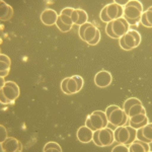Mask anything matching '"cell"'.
I'll list each match as a JSON object with an SVG mask.
<instances>
[{"mask_svg":"<svg viewBox=\"0 0 152 152\" xmlns=\"http://www.w3.org/2000/svg\"><path fill=\"white\" fill-rule=\"evenodd\" d=\"M1 151L4 152H20L23 151V144L16 138L8 137L5 141L1 142Z\"/></svg>","mask_w":152,"mask_h":152,"instance_id":"1","label":"cell"},{"mask_svg":"<svg viewBox=\"0 0 152 152\" xmlns=\"http://www.w3.org/2000/svg\"><path fill=\"white\" fill-rule=\"evenodd\" d=\"M113 81V76L111 72L107 70H100L99 72H97L94 76V83L96 86L99 87H107Z\"/></svg>","mask_w":152,"mask_h":152,"instance_id":"2","label":"cell"},{"mask_svg":"<svg viewBox=\"0 0 152 152\" xmlns=\"http://www.w3.org/2000/svg\"><path fill=\"white\" fill-rule=\"evenodd\" d=\"M99 138L100 143H102V146L111 145L113 142L115 141L114 131H113L111 128H109V127H105V128L99 129Z\"/></svg>","mask_w":152,"mask_h":152,"instance_id":"3","label":"cell"},{"mask_svg":"<svg viewBox=\"0 0 152 152\" xmlns=\"http://www.w3.org/2000/svg\"><path fill=\"white\" fill-rule=\"evenodd\" d=\"M58 13L53 9H46L41 14V21L46 26H54L58 19Z\"/></svg>","mask_w":152,"mask_h":152,"instance_id":"4","label":"cell"},{"mask_svg":"<svg viewBox=\"0 0 152 152\" xmlns=\"http://www.w3.org/2000/svg\"><path fill=\"white\" fill-rule=\"evenodd\" d=\"M92 135H94V131L84 125L77 130L76 137H77L78 141H80L81 143H88V142L92 141Z\"/></svg>","mask_w":152,"mask_h":152,"instance_id":"5","label":"cell"},{"mask_svg":"<svg viewBox=\"0 0 152 152\" xmlns=\"http://www.w3.org/2000/svg\"><path fill=\"white\" fill-rule=\"evenodd\" d=\"M114 139L119 143L126 144L127 140L129 139V132L126 126L116 127V130L114 131Z\"/></svg>","mask_w":152,"mask_h":152,"instance_id":"6","label":"cell"},{"mask_svg":"<svg viewBox=\"0 0 152 152\" xmlns=\"http://www.w3.org/2000/svg\"><path fill=\"white\" fill-rule=\"evenodd\" d=\"M112 28H113V31H114V34L116 35V37L118 39H120L121 37H123L126 35L127 33H128L129 28H126V26H124L123 23L120 21L119 18L117 19H114V20H112Z\"/></svg>","mask_w":152,"mask_h":152,"instance_id":"7","label":"cell"},{"mask_svg":"<svg viewBox=\"0 0 152 152\" xmlns=\"http://www.w3.org/2000/svg\"><path fill=\"white\" fill-rule=\"evenodd\" d=\"M125 115V112L123 109H117L115 110V111H113L111 113V115H110L109 119H107V121H109V123L111 125H114V126L118 127L119 126V124L122 122V120H123V117Z\"/></svg>","mask_w":152,"mask_h":152,"instance_id":"8","label":"cell"},{"mask_svg":"<svg viewBox=\"0 0 152 152\" xmlns=\"http://www.w3.org/2000/svg\"><path fill=\"white\" fill-rule=\"evenodd\" d=\"M0 9H1V14H0V19L2 21L9 20L12 15H13V8L8 5L6 2L0 1Z\"/></svg>","mask_w":152,"mask_h":152,"instance_id":"9","label":"cell"},{"mask_svg":"<svg viewBox=\"0 0 152 152\" xmlns=\"http://www.w3.org/2000/svg\"><path fill=\"white\" fill-rule=\"evenodd\" d=\"M123 11V18H127L130 19H136L141 16L142 12L138 8L133 6H124Z\"/></svg>","mask_w":152,"mask_h":152,"instance_id":"10","label":"cell"},{"mask_svg":"<svg viewBox=\"0 0 152 152\" xmlns=\"http://www.w3.org/2000/svg\"><path fill=\"white\" fill-rule=\"evenodd\" d=\"M0 91L3 92L4 95L6 96V99L10 102L15 100L19 96V94L15 91V89H13L11 86H8V85H6V84H4V86L0 87Z\"/></svg>","mask_w":152,"mask_h":152,"instance_id":"11","label":"cell"},{"mask_svg":"<svg viewBox=\"0 0 152 152\" xmlns=\"http://www.w3.org/2000/svg\"><path fill=\"white\" fill-rule=\"evenodd\" d=\"M96 31H97V28H95L92 23H90L84 31V39H83V41H84L85 43L91 42L94 39L95 35H96Z\"/></svg>","mask_w":152,"mask_h":152,"instance_id":"12","label":"cell"},{"mask_svg":"<svg viewBox=\"0 0 152 152\" xmlns=\"http://www.w3.org/2000/svg\"><path fill=\"white\" fill-rule=\"evenodd\" d=\"M107 7V14L109 16V18L111 20L118 18V14H119V9H118V4H116L115 2L110 3L107 5H105Z\"/></svg>","mask_w":152,"mask_h":152,"instance_id":"13","label":"cell"},{"mask_svg":"<svg viewBox=\"0 0 152 152\" xmlns=\"http://www.w3.org/2000/svg\"><path fill=\"white\" fill-rule=\"evenodd\" d=\"M140 114L146 115V111L142 104H136L130 107L127 116H128V118H130V117H134V116H136V115H140Z\"/></svg>","mask_w":152,"mask_h":152,"instance_id":"14","label":"cell"},{"mask_svg":"<svg viewBox=\"0 0 152 152\" xmlns=\"http://www.w3.org/2000/svg\"><path fill=\"white\" fill-rule=\"evenodd\" d=\"M88 117H89V119H90L91 125L96 130H99V129L104 128V121H102V119L100 118V116H99V115L94 114V113H92V114L89 115Z\"/></svg>","mask_w":152,"mask_h":152,"instance_id":"15","label":"cell"},{"mask_svg":"<svg viewBox=\"0 0 152 152\" xmlns=\"http://www.w3.org/2000/svg\"><path fill=\"white\" fill-rule=\"evenodd\" d=\"M44 152H54V151H57V152H62L63 149L57 142H48L43 148Z\"/></svg>","mask_w":152,"mask_h":152,"instance_id":"16","label":"cell"},{"mask_svg":"<svg viewBox=\"0 0 152 152\" xmlns=\"http://www.w3.org/2000/svg\"><path fill=\"white\" fill-rule=\"evenodd\" d=\"M77 82L72 76L70 77H67V89L69 91L70 94H77Z\"/></svg>","mask_w":152,"mask_h":152,"instance_id":"17","label":"cell"},{"mask_svg":"<svg viewBox=\"0 0 152 152\" xmlns=\"http://www.w3.org/2000/svg\"><path fill=\"white\" fill-rule=\"evenodd\" d=\"M136 104H141V100H139L138 99H137V97H130V99L125 100V102H124V107H123L125 114H126V115L128 114L130 107H131L132 105Z\"/></svg>","mask_w":152,"mask_h":152,"instance_id":"18","label":"cell"},{"mask_svg":"<svg viewBox=\"0 0 152 152\" xmlns=\"http://www.w3.org/2000/svg\"><path fill=\"white\" fill-rule=\"evenodd\" d=\"M77 11H78V21H77V23H76V26H82V24L87 23L88 15H87L86 11L83 10V9H77Z\"/></svg>","mask_w":152,"mask_h":152,"instance_id":"19","label":"cell"},{"mask_svg":"<svg viewBox=\"0 0 152 152\" xmlns=\"http://www.w3.org/2000/svg\"><path fill=\"white\" fill-rule=\"evenodd\" d=\"M129 151L130 152H145V149L144 147L139 143V141L137 139L130 143V146H129Z\"/></svg>","mask_w":152,"mask_h":152,"instance_id":"20","label":"cell"},{"mask_svg":"<svg viewBox=\"0 0 152 152\" xmlns=\"http://www.w3.org/2000/svg\"><path fill=\"white\" fill-rule=\"evenodd\" d=\"M142 135L149 141H152V125L150 123L142 127Z\"/></svg>","mask_w":152,"mask_h":152,"instance_id":"21","label":"cell"},{"mask_svg":"<svg viewBox=\"0 0 152 152\" xmlns=\"http://www.w3.org/2000/svg\"><path fill=\"white\" fill-rule=\"evenodd\" d=\"M123 39H124L125 44H126V45L128 46V47L131 49V50L135 48V40H134V38H133V36H132L131 34L129 33V31L125 36H123Z\"/></svg>","mask_w":152,"mask_h":152,"instance_id":"22","label":"cell"},{"mask_svg":"<svg viewBox=\"0 0 152 152\" xmlns=\"http://www.w3.org/2000/svg\"><path fill=\"white\" fill-rule=\"evenodd\" d=\"M126 128H127V130H128V132H129V139L127 140L125 145H129L130 143H132V142L136 139V129H134L133 127H131L130 125H127Z\"/></svg>","mask_w":152,"mask_h":152,"instance_id":"23","label":"cell"},{"mask_svg":"<svg viewBox=\"0 0 152 152\" xmlns=\"http://www.w3.org/2000/svg\"><path fill=\"white\" fill-rule=\"evenodd\" d=\"M56 26H57L61 31H63V33H67V31H69L70 29L72 28L71 26H66L65 23H63L62 21H61V19L59 18V16H58L57 21H56Z\"/></svg>","mask_w":152,"mask_h":152,"instance_id":"24","label":"cell"},{"mask_svg":"<svg viewBox=\"0 0 152 152\" xmlns=\"http://www.w3.org/2000/svg\"><path fill=\"white\" fill-rule=\"evenodd\" d=\"M125 6H133L138 8L141 12L143 11V5H142V3L140 1H138V0H130V1H127Z\"/></svg>","mask_w":152,"mask_h":152,"instance_id":"25","label":"cell"},{"mask_svg":"<svg viewBox=\"0 0 152 152\" xmlns=\"http://www.w3.org/2000/svg\"><path fill=\"white\" fill-rule=\"evenodd\" d=\"M146 118V115H143V114H140V115H136L134 117H130V123H134V124H137V123H140V122L143 121L144 119Z\"/></svg>","mask_w":152,"mask_h":152,"instance_id":"26","label":"cell"},{"mask_svg":"<svg viewBox=\"0 0 152 152\" xmlns=\"http://www.w3.org/2000/svg\"><path fill=\"white\" fill-rule=\"evenodd\" d=\"M129 31L130 34H131L132 36H133V38H134V40H135V48L138 47L139 44H140V42H141L140 34H139L137 31Z\"/></svg>","mask_w":152,"mask_h":152,"instance_id":"27","label":"cell"},{"mask_svg":"<svg viewBox=\"0 0 152 152\" xmlns=\"http://www.w3.org/2000/svg\"><path fill=\"white\" fill-rule=\"evenodd\" d=\"M59 18L61 19V21H62L63 23H65L66 26H73V23L72 20H71V18L70 16H67V15H64V14H59Z\"/></svg>","mask_w":152,"mask_h":152,"instance_id":"28","label":"cell"},{"mask_svg":"<svg viewBox=\"0 0 152 152\" xmlns=\"http://www.w3.org/2000/svg\"><path fill=\"white\" fill-rule=\"evenodd\" d=\"M99 18L102 21H104V23H109L110 21H111V19L109 18V16H107V7L105 6L102 9V11H100Z\"/></svg>","mask_w":152,"mask_h":152,"instance_id":"29","label":"cell"},{"mask_svg":"<svg viewBox=\"0 0 152 152\" xmlns=\"http://www.w3.org/2000/svg\"><path fill=\"white\" fill-rule=\"evenodd\" d=\"M130 123V122H129ZM149 121H148V117H146L145 119L143 120L142 122H140V123H137V124H134V123H130V126L133 127L134 129H139V128H142V127H144L146 124H148Z\"/></svg>","mask_w":152,"mask_h":152,"instance_id":"30","label":"cell"},{"mask_svg":"<svg viewBox=\"0 0 152 152\" xmlns=\"http://www.w3.org/2000/svg\"><path fill=\"white\" fill-rule=\"evenodd\" d=\"M113 152H129V148L125 144L120 143V145H117L112 150Z\"/></svg>","mask_w":152,"mask_h":152,"instance_id":"31","label":"cell"},{"mask_svg":"<svg viewBox=\"0 0 152 152\" xmlns=\"http://www.w3.org/2000/svg\"><path fill=\"white\" fill-rule=\"evenodd\" d=\"M112 24H113V23H112V20L107 24V26H105V33L107 34V36H110V37H111V38H113V39H118L117 37H116V35L114 34V31H113Z\"/></svg>","mask_w":152,"mask_h":152,"instance_id":"32","label":"cell"},{"mask_svg":"<svg viewBox=\"0 0 152 152\" xmlns=\"http://www.w3.org/2000/svg\"><path fill=\"white\" fill-rule=\"evenodd\" d=\"M73 78L76 80V82H77V91L79 92L80 90H81V88L83 86V78L81 77L80 75H73L72 76Z\"/></svg>","mask_w":152,"mask_h":152,"instance_id":"33","label":"cell"},{"mask_svg":"<svg viewBox=\"0 0 152 152\" xmlns=\"http://www.w3.org/2000/svg\"><path fill=\"white\" fill-rule=\"evenodd\" d=\"M8 138L7 137V132H6V129L3 125H0V141L3 142L5 141L6 139Z\"/></svg>","mask_w":152,"mask_h":152,"instance_id":"34","label":"cell"},{"mask_svg":"<svg viewBox=\"0 0 152 152\" xmlns=\"http://www.w3.org/2000/svg\"><path fill=\"white\" fill-rule=\"evenodd\" d=\"M99 130H95L94 132V135H92V141L94 142V144L96 146L102 147V143H100V141H99Z\"/></svg>","mask_w":152,"mask_h":152,"instance_id":"35","label":"cell"},{"mask_svg":"<svg viewBox=\"0 0 152 152\" xmlns=\"http://www.w3.org/2000/svg\"><path fill=\"white\" fill-rule=\"evenodd\" d=\"M94 114H96V115H99V116H100V118L102 119V121H104V128H105V127L107 126V124H109V121H107V118L105 116L104 112L95 111V112H94Z\"/></svg>","mask_w":152,"mask_h":152,"instance_id":"36","label":"cell"},{"mask_svg":"<svg viewBox=\"0 0 152 152\" xmlns=\"http://www.w3.org/2000/svg\"><path fill=\"white\" fill-rule=\"evenodd\" d=\"M90 24V23H84V24H82V26H79V28H78V33H79V36H80V38H81V40L83 41V39H84V31H85V29H86V28Z\"/></svg>","mask_w":152,"mask_h":152,"instance_id":"37","label":"cell"},{"mask_svg":"<svg viewBox=\"0 0 152 152\" xmlns=\"http://www.w3.org/2000/svg\"><path fill=\"white\" fill-rule=\"evenodd\" d=\"M99 40H100V31H99V29L97 28V31H96V35H95L94 39V40H92L91 42H89V43H87V44H88V45H90V46L96 45V44H99Z\"/></svg>","mask_w":152,"mask_h":152,"instance_id":"38","label":"cell"},{"mask_svg":"<svg viewBox=\"0 0 152 152\" xmlns=\"http://www.w3.org/2000/svg\"><path fill=\"white\" fill-rule=\"evenodd\" d=\"M117 109H119V107H118V105H115V104H112V105H110V107H107V110H105L104 114H105V116H107V119H109V117H110V115H111V113L113 111H115V110H117Z\"/></svg>","mask_w":152,"mask_h":152,"instance_id":"39","label":"cell"},{"mask_svg":"<svg viewBox=\"0 0 152 152\" xmlns=\"http://www.w3.org/2000/svg\"><path fill=\"white\" fill-rule=\"evenodd\" d=\"M61 89H62V91L64 92V94H70L69 91H68V89H67V77L64 78V79L62 80V82H61Z\"/></svg>","mask_w":152,"mask_h":152,"instance_id":"40","label":"cell"},{"mask_svg":"<svg viewBox=\"0 0 152 152\" xmlns=\"http://www.w3.org/2000/svg\"><path fill=\"white\" fill-rule=\"evenodd\" d=\"M71 20H72L73 24H76L78 21V11L77 9H74V10L72 11V13H71Z\"/></svg>","mask_w":152,"mask_h":152,"instance_id":"41","label":"cell"},{"mask_svg":"<svg viewBox=\"0 0 152 152\" xmlns=\"http://www.w3.org/2000/svg\"><path fill=\"white\" fill-rule=\"evenodd\" d=\"M140 21H141V23L143 24L144 26H146V28H151L152 26V24H150L147 21V19H146V18H145V13H142L141 14V18H140Z\"/></svg>","mask_w":152,"mask_h":152,"instance_id":"42","label":"cell"},{"mask_svg":"<svg viewBox=\"0 0 152 152\" xmlns=\"http://www.w3.org/2000/svg\"><path fill=\"white\" fill-rule=\"evenodd\" d=\"M5 84H6V85H8V86H11L12 88H13V89H15V91L18 92V94H20V90H19L18 85L16 84L15 82H13V81H7V82H5Z\"/></svg>","mask_w":152,"mask_h":152,"instance_id":"43","label":"cell"},{"mask_svg":"<svg viewBox=\"0 0 152 152\" xmlns=\"http://www.w3.org/2000/svg\"><path fill=\"white\" fill-rule=\"evenodd\" d=\"M144 13H145V18L147 19V21H148L150 24H152V8L151 7L147 11L144 12Z\"/></svg>","mask_w":152,"mask_h":152,"instance_id":"44","label":"cell"},{"mask_svg":"<svg viewBox=\"0 0 152 152\" xmlns=\"http://www.w3.org/2000/svg\"><path fill=\"white\" fill-rule=\"evenodd\" d=\"M73 10H74V9L71 8V7H66V8L62 9V11H61L60 13L64 14V15H67V16H71V13H72Z\"/></svg>","mask_w":152,"mask_h":152,"instance_id":"45","label":"cell"},{"mask_svg":"<svg viewBox=\"0 0 152 152\" xmlns=\"http://www.w3.org/2000/svg\"><path fill=\"white\" fill-rule=\"evenodd\" d=\"M119 43H120V46H121V48L123 49V50H125V51H130V50H131V49H130L128 46L125 44L123 37H121V38L119 39Z\"/></svg>","mask_w":152,"mask_h":152,"instance_id":"46","label":"cell"},{"mask_svg":"<svg viewBox=\"0 0 152 152\" xmlns=\"http://www.w3.org/2000/svg\"><path fill=\"white\" fill-rule=\"evenodd\" d=\"M9 68H10V64L3 62V61H0V69H1V71L9 70Z\"/></svg>","mask_w":152,"mask_h":152,"instance_id":"47","label":"cell"},{"mask_svg":"<svg viewBox=\"0 0 152 152\" xmlns=\"http://www.w3.org/2000/svg\"><path fill=\"white\" fill-rule=\"evenodd\" d=\"M0 102H1V104H10V102L6 99V96L4 95V94L2 91H0Z\"/></svg>","mask_w":152,"mask_h":152,"instance_id":"48","label":"cell"},{"mask_svg":"<svg viewBox=\"0 0 152 152\" xmlns=\"http://www.w3.org/2000/svg\"><path fill=\"white\" fill-rule=\"evenodd\" d=\"M0 61H3V62L8 63V64H10V65H11V61H10V59H9L8 56L4 55V54H1V55H0Z\"/></svg>","mask_w":152,"mask_h":152,"instance_id":"49","label":"cell"},{"mask_svg":"<svg viewBox=\"0 0 152 152\" xmlns=\"http://www.w3.org/2000/svg\"><path fill=\"white\" fill-rule=\"evenodd\" d=\"M85 126L88 127V128H89L90 130H92V131H94V132L95 131V130H96V129H95L94 127L91 125V122H90L89 117H87V118H86V120H85Z\"/></svg>","mask_w":152,"mask_h":152,"instance_id":"50","label":"cell"},{"mask_svg":"<svg viewBox=\"0 0 152 152\" xmlns=\"http://www.w3.org/2000/svg\"><path fill=\"white\" fill-rule=\"evenodd\" d=\"M9 70H5V71H1L0 72V77H4V76H6L7 74H8Z\"/></svg>","mask_w":152,"mask_h":152,"instance_id":"51","label":"cell"},{"mask_svg":"<svg viewBox=\"0 0 152 152\" xmlns=\"http://www.w3.org/2000/svg\"><path fill=\"white\" fill-rule=\"evenodd\" d=\"M4 84H5V82L3 80V77H0V87L4 86Z\"/></svg>","mask_w":152,"mask_h":152,"instance_id":"52","label":"cell"}]
</instances>
